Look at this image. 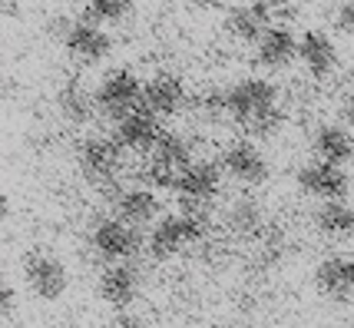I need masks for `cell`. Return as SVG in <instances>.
I'll use <instances>...</instances> for the list:
<instances>
[{
    "label": "cell",
    "instance_id": "1",
    "mask_svg": "<svg viewBox=\"0 0 354 328\" xmlns=\"http://www.w3.org/2000/svg\"><path fill=\"white\" fill-rule=\"evenodd\" d=\"M225 113L235 123H242L252 136H272L281 126V109H278V90L262 77L239 80L225 90Z\"/></svg>",
    "mask_w": 354,
    "mask_h": 328
},
{
    "label": "cell",
    "instance_id": "2",
    "mask_svg": "<svg viewBox=\"0 0 354 328\" xmlns=\"http://www.w3.org/2000/svg\"><path fill=\"white\" fill-rule=\"evenodd\" d=\"M209 233V219L202 209H185L179 216H162L149 233V255L153 259H172L185 246L202 242Z\"/></svg>",
    "mask_w": 354,
    "mask_h": 328
},
{
    "label": "cell",
    "instance_id": "3",
    "mask_svg": "<svg viewBox=\"0 0 354 328\" xmlns=\"http://www.w3.org/2000/svg\"><path fill=\"white\" fill-rule=\"evenodd\" d=\"M192 163H196L192 159V143L185 140V136H179V133H166L162 143L146 159L142 179H146L149 189H172L176 179H179V172L185 166H192Z\"/></svg>",
    "mask_w": 354,
    "mask_h": 328
},
{
    "label": "cell",
    "instance_id": "4",
    "mask_svg": "<svg viewBox=\"0 0 354 328\" xmlns=\"http://www.w3.org/2000/svg\"><path fill=\"white\" fill-rule=\"evenodd\" d=\"M142 86L146 83L133 70H126V66L109 70L106 77L100 80V86H96V103H100V109L106 113L109 120H123L133 109L142 107Z\"/></svg>",
    "mask_w": 354,
    "mask_h": 328
},
{
    "label": "cell",
    "instance_id": "5",
    "mask_svg": "<svg viewBox=\"0 0 354 328\" xmlns=\"http://www.w3.org/2000/svg\"><path fill=\"white\" fill-rule=\"evenodd\" d=\"M90 249L106 262H129L139 252V233L123 219H96L90 229Z\"/></svg>",
    "mask_w": 354,
    "mask_h": 328
},
{
    "label": "cell",
    "instance_id": "6",
    "mask_svg": "<svg viewBox=\"0 0 354 328\" xmlns=\"http://www.w3.org/2000/svg\"><path fill=\"white\" fill-rule=\"evenodd\" d=\"M298 189L305 196H315V199H344L348 189H351V179L344 166L338 163H324V159H311L298 170Z\"/></svg>",
    "mask_w": 354,
    "mask_h": 328
},
{
    "label": "cell",
    "instance_id": "7",
    "mask_svg": "<svg viewBox=\"0 0 354 328\" xmlns=\"http://www.w3.org/2000/svg\"><path fill=\"white\" fill-rule=\"evenodd\" d=\"M222 166L218 163H192L176 179V196L185 203V209H202L209 199H216L222 189Z\"/></svg>",
    "mask_w": 354,
    "mask_h": 328
},
{
    "label": "cell",
    "instance_id": "8",
    "mask_svg": "<svg viewBox=\"0 0 354 328\" xmlns=\"http://www.w3.org/2000/svg\"><path fill=\"white\" fill-rule=\"evenodd\" d=\"M120 153L123 146L116 140H106V136H90V140L80 146V172L90 179L93 186H109L120 172Z\"/></svg>",
    "mask_w": 354,
    "mask_h": 328
},
{
    "label": "cell",
    "instance_id": "9",
    "mask_svg": "<svg viewBox=\"0 0 354 328\" xmlns=\"http://www.w3.org/2000/svg\"><path fill=\"white\" fill-rule=\"evenodd\" d=\"M24 279H27L33 295L44 298V302H57V298L66 292V285H70L66 266H63L57 255H46V252L27 255V262H24Z\"/></svg>",
    "mask_w": 354,
    "mask_h": 328
},
{
    "label": "cell",
    "instance_id": "10",
    "mask_svg": "<svg viewBox=\"0 0 354 328\" xmlns=\"http://www.w3.org/2000/svg\"><path fill=\"white\" fill-rule=\"evenodd\" d=\"M162 126H159V116L149 113L146 107L133 109L129 116L123 120H116V133H113V140L120 143L123 149H133V153H153L156 146L162 143Z\"/></svg>",
    "mask_w": 354,
    "mask_h": 328
},
{
    "label": "cell",
    "instance_id": "11",
    "mask_svg": "<svg viewBox=\"0 0 354 328\" xmlns=\"http://www.w3.org/2000/svg\"><path fill=\"white\" fill-rule=\"evenodd\" d=\"M63 47L70 57H77L83 63H100L109 57L113 37L93 20H70V27L63 30Z\"/></svg>",
    "mask_w": 354,
    "mask_h": 328
},
{
    "label": "cell",
    "instance_id": "12",
    "mask_svg": "<svg viewBox=\"0 0 354 328\" xmlns=\"http://www.w3.org/2000/svg\"><path fill=\"white\" fill-rule=\"evenodd\" d=\"M218 166L229 172L232 179L248 183V186H255V183H265V179H268V159L262 156V149H259L255 143H248V140L229 143V146L222 149Z\"/></svg>",
    "mask_w": 354,
    "mask_h": 328
},
{
    "label": "cell",
    "instance_id": "13",
    "mask_svg": "<svg viewBox=\"0 0 354 328\" xmlns=\"http://www.w3.org/2000/svg\"><path fill=\"white\" fill-rule=\"evenodd\" d=\"M268 10H272V7H265V3H259V0H252V3H235V7H229V10H225L222 30L229 33L232 40H242V44H259V40H262V33L272 27Z\"/></svg>",
    "mask_w": 354,
    "mask_h": 328
},
{
    "label": "cell",
    "instance_id": "14",
    "mask_svg": "<svg viewBox=\"0 0 354 328\" xmlns=\"http://www.w3.org/2000/svg\"><path fill=\"white\" fill-rule=\"evenodd\" d=\"M139 285H142V279H139V268L133 262H113L100 275V298L123 312V309H129L136 302Z\"/></svg>",
    "mask_w": 354,
    "mask_h": 328
},
{
    "label": "cell",
    "instance_id": "15",
    "mask_svg": "<svg viewBox=\"0 0 354 328\" xmlns=\"http://www.w3.org/2000/svg\"><path fill=\"white\" fill-rule=\"evenodd\" d=\"M183 100H185L183 77H176L169 70L149 77L146 86H142V107L149 109V113H156V116H172L176 109L183 107Z\"/></svg>",
    "mask_w": 354,
    "mask_h": 328
},
{
    "label": "cell",
    "instance_id": "16",
    "mask_svg": "<svg viewBox=\"0 0 354 328\" xmlns=\"http://www.w3.org/2000/svg\"><path fill=\"white\" fill-rule=\"evenodd\" d=\"M298 60L305 63V70L315 80H324L338 66V50H335L331 37L324 30H305L301 40H298Z\"/></svg>",
    "mask_w": 354,
    "mask_h": 328
},
{
    "label": "cell",
    "instance_id": "17",
    "mask_svg": "<svg viewBox=\"0 0 354 328\" xmlns=\"http://www.w3.org/2000/svg\"><path fill=\"white\" fill-rule=\"evenodd\" d=\"M315 285L318 292L335 302H344V298L354 295V259L348 255H328L322 266L315 268Z\"/></svg>",
    "mask_w": 354,
    "mask_h": 328
},
{
    "label": "cell",
    "instance_id": "18",
    "mask_svg": "<svg viewBox=\"0 0 354 328\" xmlns=\"http://www.w3.org/2000/svg\"><path fill=\"white\" fill-rule=\"evenodd\" d=\"M298 40L301 37H295L288 27H268L255 44V60L265 70H285L292 60H298Z\"/></svg>",
    "mask_w": 354,
    "mask_h": 328
},
{
    "label": "cell",
    "instance_id": "19",
    "mask_svg": "<svg viewBox=\"0 0 354 328\" xmlns=\"http://www.w3.org/2000/svg\"><path fill=\"white\" fill-rule=\"evenodd\" d=\"M162 216V203L149 189H126L116 196V219H123L129 226H156Z\"/></svg>",
    "mask_w": 354,
    "mask_h": 328
},
{
    "label": "cell",
    "instance_id": "20",
    "mask_svg": "<svg viewBox=\"0 0 354 328\" xmlns=\"http://www.w3.org/2000/svg\"><path fill=\"white\" fill-rule=\"evenodd\" d=\"M311 149L315 156L324 159V163H351L354 159V136L338 123H322L315 133H311Z\"/></svg>",
    "mask_w": 354,
    "mask_h": 328
},
{
    "label": "cell",
    "instance_id": "21",
    "mask_svg": "<svg viewBox=\"0 0 354 328\" xmlns=\"http://www.w3.org/2000/svg\"><path fill=\"white\" fill-rule=\"evenodd\" d=\"M57 107H60L63 113V120H70V123H90L93 120V113H96V93H90V90H83L77 80H70L66 86L60 90V96H57Z\"/></svg>",
    "mask_w": 354,
    "mask_h": 328
},
{
    "label": "cell",
    "instance_id": "22",
    "mask_svg": "<svg viewBox=\"0 0 354 328\" xmlns=\"http://www.w3.org/2000/svg\"><path fill=\"white\" fill-rule=\"evenodd\" d=\"M315 222L324 235L331 239H351L354 235V209L344 199H328V203L318 206L315 212Z\"/></svg>",
    "mask_w": 354,
    "mask_h": 328
},
{
    "label": "cell",
    "instance_id": "23",
    "mask_svg": "<svg viewBox=\"0 0 354 328\" xmlns=\"http://www.w3.org/2000/svg\"><path fill=\"white\" fill-rule=\"evenodd\" d=\"M262 206L255 199H235L225 212V226H229L235 235H255L262 229Z\"/></svg>",
    "mask_w": 354,
    "mask_h": 328
},
{
    "label": "cell",
    "instance_id": "24",
    "mask_svg": "<svg viewBox=\"0 0 354 328\" xmlns=\"http://www.w3.org/2000/svg\"><path fill=\"white\" fill-rule=\"evenodd\" d=\"M133 14V0H86V10H83V20H93L100 27H109V24H120Z\"/></svg>",
    "mask_w": 354,
    "mask_h": 328
},
{
    "label": "cell",
    "instance_id": "25",
    "mask_svg": "<svg viewBox=\"0 0 354 328\" xmlns=\"http://www.w3.org/2000/svg\"><path fill=\"white\" fill-rule=\"evenodd\" d=\"M335 24H338L341 33H351L354 37V0H344L338 7V14H335Z\"/></svg>",
    "mask_w": 354,
    "mask_h": 328
},
{
    "label": "cell",
    "instance_id": "26",
    "mask_svg": "<svg viewBox=\"0 0 354 328\" xmlns=\"http://www.w3.org/2000/svg\"><path fill=\"white\" fill-rule=\"evenodd\" d=\"M113 328H142V322H139L136 315L120 312V315H116V318H113Z\"/></svg>",
    "mask_w": 354,
    "mask_h": 328
},
{
    "label": "cell",
    "instance_id": "27",
    "mask_svg": "<svg viewBox=\"0 0 354 328\" xmlns=\"http://www.w3.org/2000/svg\"><path fill=\"white\" fill-rule=\"evenodd\" d=\"M10 312H14V289L7 285L3 289V315H10Z\"/></svg>",
    "mask_w": 354,
    "mask_h": 328
},
{
    "label": "cell",
    "instance_id": "28",
    "mask_svg": "<svg viewBox=\"0 0 354 328\" xmlns=\"http://www.w3.org/2000/svg\"><path fill=\"white\" fill-rule=\"evenodd\" d=\"M344 123L354 129V93L348 96V103H344Z\"/></svg>",
    "mask_w": 354,
    "mask_h": 328
},
{
    "label": "cell",
    "instance_id": "29",
    "mask_svg": "<svg viewBox=\"0 0 354 328\" xmlns=\"http://www.w3.org/2000/svg\"><path fill=\"white\" fill-rule=\"evenodd\" d=\"M259 3H265V7H281L285 0H259Z\"/></svg>",
    "mask_w": 354,
    "mask_h": 328
},
{
    "label": "cell",
    "instance_id": "30",
    "mask_svg": "<svg viewBox=\"0 0 354 328\" xmlns=\"http://www.w3.org/2000/svg\"><path fill=\"white\" fill-rule=\"evenodd\" d=\"M196 3H202V7H209V3H216V0H196Z\"/></svg>",
    "mask_w": 354,
    "mask_h": 328
},
{
    "label": "cell",
    "instance_id": "31",
    "mask_svg": "<svg viewBox=\"0 0 354 328\" xmlns=\"http://www.w3.org/2000/svg\"><path fill=\"white\" fill-rule=\"evenodd\" d=\"M57 3H77V0H57Z\"/></svg>",
    "mask_w": 354,
    "mask_h": 328
}]
</instances>
